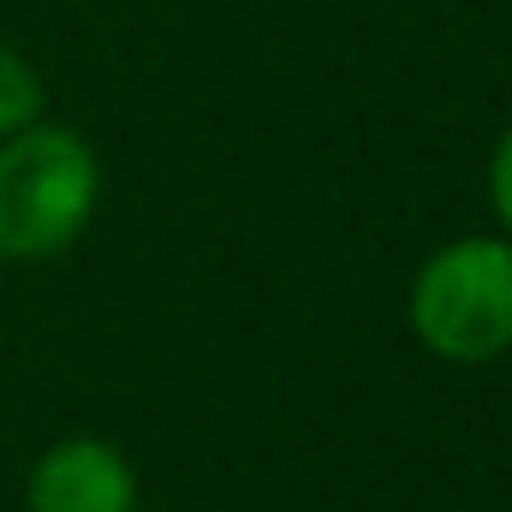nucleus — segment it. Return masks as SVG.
<instances>
[{
    "label": "nucleus",
    "instance_id": "nucleus-1",
    "mask_svg": "<svg viewBox=\"0 0 512 512\" xmlns=\"http://www.w3.org/2000/svg\"><path fill=\"white\" fill-rule=\"evenodd\" d=\"M102 209V155L84 131L36 120L0 137V262L72 251Z\"/></svg>",
    "mask_w": 512,
    "mask_h": 512
},
{
    "label": "nucleus",
    "instance_id": "nucleus-2",
    "mask_svg": "<svg viewBox=\"0 0 512 512\" xmlns=\"http://www.w3.org/2000/svg\"><path fill=\"white\" fill-rule=\"evenodd\" d=\"M405 322L417 346L441 364H495L512 352V239H453L411 274Z\"/></svg>",
    "mask_w": 512,
    "mask_h": 512
},
{
    "label": "nucleus",
    "instance_id": "nucleus-3",
    "mask_svg": "<svg viewBox=\"0 0 512 512\" xmlns=\"http://www.w3.org/2000/svg\"><path fill=\"white\" fill-rule=\"evenodd\" d=\"M24 512H137V471L102 435H66L36 453Z\"/></svg>",
    "mask_w": 512,
    "mask_h": 512
},
{
    "label": "nucleus",
    "instance_id": "nucleus-4",
    "mask_svg": "<svg viewBox=\"0 0 512 512\" xmlns=\"http://www.w3.org/2000/svg\"><path fill=\"white\" fill-rule=\"evenodd\" d=\"M36 120H48V84L12 42H0V137L36 126Z\"/></svg>",
    "mask_w": 512,
    "mask_h": 512
},
{
    "label": "nucleus",
    "instance_id": "nucleus-5",
    "mask_svg": "<svg viewBox=\"0 0 512 512\" xmlns=\"http://www.w3.org/2000/svg\"><path fill=\"white\" fill-rule=\"evenodd\" d=\"M489 209H495L501 233L512 239V126L495 137V155H489Z\"/></svg>",
    "mask_w": 512,
    "mask_h": 512
}]
</instances>
